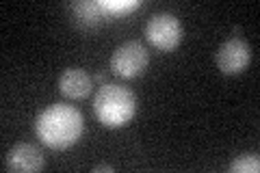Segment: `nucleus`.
Returning a JSON list of instances; mask_svg holds the SVG:
<instances>
[{"label": "nucleus", "instance_id": "f257e3e1", "mask_svg": "<svg viewBox=\"0 0 260 173\" xmlns=\"http://www.w3.org/2000/svg\"><path fill=\"white\" fill-rule=\"evenodd\" d=\"M85 121L78 109L70 104H52L37 115L35 130L42 141L52 150H65L74 145L83 134Z\"/></svg>", "mask_w": 260, "mask_h": 173}, {"label": "nucleus", "instance_id": "f03ea898", "mask_svg": "<svg viewBox=\"0 0 260 173\" xmlns=\"http://www.w3.org/2000/svg\"><path fill=\"white\" fill-rule=\"evenodd\" d=\"M137 100L135 93L128 87L107 82L98 89L93 97V113L98 121H102L109 128H119L135 117Z\"/></svg>", "mask_w": 260, "mask_h": 173}, {"label": "nucleus", "instance_id": "7ed1b4c3", "mask_svg": "<svg viewBox=\"0 0 260 173\" xmlns=\"http://www.w3.org/2000/svg\"><path fill=\"white\" fill-rule=\"evenodd\" d=\"M145 37L158 50H174L182 39V24L169 11L154 13L145 24Z\"/></svg>", "mask_w": 260, "mask_h": 173}, {"label": "nucleus", "instance_id": "20e7f679", "mask_svg": "<svg viewBox=\"0 0 260 173\" xmlns=\"http://www.w3.org/2000/svg\"><path fill=\"white\" fill-rule=\"evenodd\" d=\"M148 50L141 41H124L111 56V70L121 78H137L148 67Z\"/></svg>", "mask_w": 260, "mask_h": 173}, {"label": "nucleus", "instance_id": "39448f33", "mask_svg": "<svg viewBox=\"0 0 260 173\" xmlns=\"http://www.w3.org/2000/svg\"><path fill=\"white\" fill-rule=\"evenodd\" d=\"M249 61H251V48L241 37L225 39L217 50V67L225 76H234V74L243 72L249 65Z\"/></svg>", "mask_w": 260, "mask_h": 173}, {"label": "nucleus", "instance_id": "423d86ee", "mask_svg": "<svg viewBox=\"0 0 260 173\" xmlns=\"http://www.w3.org/2000/svg\"><path fill=\"white\" fill-rule=\"evenodd\" d=\"M5 167L9 171H39L44 167V156L37 145L32 143H18L7 154Z\"/></svg>", "mask_w": 260, "mask_h": 173}, {"label": "nucleus", "instance_id": "0eeeda50", "mask_svg": "<svg viewBox=\"0 0 260 173\" xmlns=\"http://www.w3.org/2000/svg\"><path fill=\"white\" fill-rule=\"evenodd\" d=\"M91 85H93L91 76L80 67H68L59 76L61 93L65 97H70V100H83V97H87L89 91H91Z\"/></svg>", "mask_w": 260, "mask_h": 173}, {"label": "nucleus", "instance_id": "6e6552de", "mask_svg": "<svg viewBox=\"0 0 260 173\" xmlns=\"http://www.w3.org/2000/svg\"><path fill=\"white\" fill-rule=\"evenodd\" d=\"M72 13H74V22L80 28H95L100 18H104L102 3H74L72 5Z\"/></svg>", "mask_w": 260, "mask_h": 173}, {"label": "nucleus", "instance_id": "1a4fd4ad", "mask_svg": "<svg viewBox=\"0 0 260 173\" xmlns=\"http://www.w3.org/2000/svg\"><path fill=\"white\" fill-rule=\"evenodd\" d=\"M258 169H260L258 154H243L237 160L230 162V171L234 173H256Z\"/></svg>", "mask_w": 260, "mask_h": 173}, {"label": "nucleus", "instance_id": "9d476101", "mask_svg": "<svg viewBox=\"0 0 260 173\" xmlns=\"http://www.w3.org/2000/svg\"><path fill=\"white\" fill-rule=\"evenodd\" d=\"M93 171L95 173H100V171H113V167H111V164H100V167H95Z\"/></svg>", "mask_w": 260, "mask_h": 173}, {"label": "nucleus", "instance_id": "9b49d317", "mask_svg": "<svg viewBox=\"0 0 260 173\" xmlns=\"http://www.w3.org/2000/svg\"><path fill=\"white\" fill-rule=\"evenodd\" d=\"M95 82H100V85H107V76H104V74H98V76H95Z\"/></svg>", "mask_w": 260, "mask_h": 173}]
</instances>
